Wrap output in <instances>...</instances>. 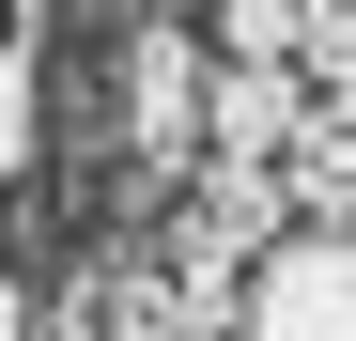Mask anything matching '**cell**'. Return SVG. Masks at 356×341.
<instances>
[{
	"label": "cell",
	"mask_w": 356,
	"mask_h": 341,
	"mask_svg": "<svg viewBox=\"0 0 356 341\" xmlns=\"http://www.w3.org/2000/svg\"><path fill=\"white\" fill-rule=\"evenodd\" d=\"M170 16H186V0H170Z\"/></svg>",
	"instance_id": "11"
},
{
	"label": "cell",
	"mask_w": 356,
	"mask_h": 341,
	"mask_svg": "<svg viewBox=\"0 0 356 341\" xmlns=\"http://www.w3.org/2000/svg\"><path fill=\"white\" fill-rule=\"evenodd\" d=\"M294 78H356V0H294Z\"/></svg>",
	"instance_id": "7"
},
{
	"label": "cell",
	"mask_w": 356,
	"mask_h": 341,
	"mask_svg": "<svg viewBox=\"0 0 356 341\" xmlns=\"http://www.w3.org/2000/svg\"><path fill=\"white\" fill-rule=\"evenodd\" d=\"M31 140H47V93H31V47L0 31V187L31 170Z\"/></svg>",
	"instance_id": "6"
},
{
	"label": "cell",
	"mask_w": 356,
	"mask_h": 341,
	"mask_svg": "<svg viewBox=\"0 0 356 341\" xmlns=\"http://www.w3.org/2000/svg\"><path fill=\"white\" fill-rule=\"evenodd\" d=\"M31 341H93V295H63V310H31Z\"/></svg>",
	"instance_id": "8"
},
{
	"label": "cell",
	"mask_w": 356,
	"mask_h": 341,
	"mask_svg": "<svg viewBox=\"0 0 356 341\" xmlns=\"http://www.w3.org/2000/svg\"><path fill=\"white\" fill-rule=\"evenodd\" d=\"M232 341H356V233L294 217V233L248 264V310H232Z\"/></svg>",
	"instance_id": "2"
},
{
	"label": "cell",
	"mask_w": 356,
	"mask_h": 341,
	"mask_svg": "<svg viewBox=\"0 0 356 341\" xmlns=\"http://www.w3.org/2000/svg\"><path fill=\"white\" fill-rule=\"evenodd\" d=\"M0 341H31V295H16V279H0Z\"/></svg>",
	"instance_id": "9"
},
{
	"label": "cell",
	"mask_w": 356,
	"mask_h": 341,
	"mask_svg": "<svg viewBox=\"0 0 356 341\" xmlns=\"http://www.w3.org/2000/svg\"><path fill=\"white\" fill-rule=\"evenodd\" d=\"M294 109H310V78H294V63L217 47V78H202V155H294Z\"/></svg>",
	"instance_id": "3"
},
{
	"label": "cell",
	"mask_w": 356,
	"mask_h": 341,
	"mask_svg": "<svg viewBox=\"0 0 356 341\" xmlns=\"http://www.w3.org/2000/svg\"><path fill=\"white\" fill-rule=\"evenodd\" d=\"M294 217H325V233H356V78H325L310 109H294Z\"/></svg>",
	"instance_id": "5"
},
{
	"label": "cell",
	"mask_w": 356,
	"mask_h": 341,
	"mask_svg": "<svg viewBox=\"0 0 356 341\" xmlns=\"http://www.w3.org/2000/svg\"><path fill=\"white\" fill-rule=\"evenodd\" d=\"M78 16H93V31H124V16H140V0H78Z\"/></svg>",
	"instance_id": "10"
},
{
	"label": "cell",
	"mask_w": 356,
	"mask_h": 341,
	"mask_svg": "<svg viewBox=\"0 0 356 341\" xmlns=\"http://www.w3.org/2000/svg\"><path fill=\"white\" fill-rule=\"evenodd\" d=\"M186 217H202L217 248L264 264V248L294 233V170H279V155H202V170H186Z\"/></svg>",
	"instance_id": "4"
},
{
	"label": "cell",
	"mask_w": 356,
	"mask_h": 341,
	"mask_svg": "<svg viewBox=\"0 0 356 341\" xmlns=\"http://www.w3.org/2000/svg\"><path fill=\"white\" fill-rule=\"evenodd\" d=\"M202 78H217V31L140 0L124 31H108V125H124V202H170L202 170Z\"/></svg>",
	"instance_id": "1"
}]
</instances>
